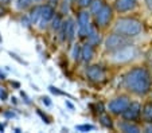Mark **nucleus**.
<instances>
[{
    "instance_id": "1",
    "label": "nucleus",
    "mask_w": 152,
    "mask_h": 133,
    "mask_svg": "<svg viewBox=\"0 0 152 133\" xmlns=\"http://www.w3.org/2000/svg\"><path fill=\"white\" fill-rule=\"evenodd\" d=\"M124 86L136 96H145L152 89V75L145 67H133L124 77Z\"/></svg>"
},
{
    "instance_id": "2",
    "label": "nucleus",
    "mask_w": 152,
    "mask_h": 133,
    "mask_svg": "<svg viewBox=\"0 0 152 133\" xmlns=\"http://www.w3.org/2000/svg\"><path fill=\"white\" fill-rule=\"evenodd\" d=\"M115 32L124 35L125 38L137 36L143 31V23L135 17H120L113 27Z\"/></svg>"
},
{
    "instance_id": "3",
    "label": "nucleus",
    "mask_w": 152,
    "mask_h": 133,
    "mask_svg": "<svg viewBox=\"0 0 152 133\" xmlns=\"http://www.w3.org/2000/svg\"><path fill=\"white\" fill-rule=\"evenodd\" d=\"M137 55V50L133 44H124L123 47L112 51V61L116 62V63H125V62H129L135 59V57Z\"/></svg>"
},
{
    "instance_id": "4",
    "label": "nucleus",
    "mask_w": 152,
    "mask_h": 133,
    "mask_svg": "<svg viewBox=\"0 0 152 133\" xmlns=\"http://www.w3.org/2000/svg\"><path fill=\"white\" fill-rule=\"evenodd\" d=\"M124 44H126V39L124 35L118 34V32H113V34L108 35L106 39L104 41V46L108 51H115V50L123 47Z\"/></svg>"
},
{
    "instance_id": "5",
    "label": "nucleus",
    "mask_w": 152,
    "mask_h": 133,
    "mask_svg": "<svg viewBox=\"0 0 152 133\" xmlns=\"http://www.w3.org/2000/svg\"><path fill=\"white\" fill-rule=\"evenodd\" d=\"M129 104H131V100L126 96H118L109 102L108 109H109V112L115 113V114H123V112L129 106Z\"/></svg>"
},
{
    "instance_id": "6",
    "label": "nucleus",
    "mask_w": 152,
    "mask_h": 133,
    "mask_svg": "<svg viewBox=\"0 0 152 133\" xmlns=\"http://www.w3.org/2000/svg\"><path fill=\"white\" fill-rule=\"evenodd\" d=\"M77 22H78V32L82 38L88 36L90 32V14L88 11H82L80 12L77 17Z\"/></svg>"
},
{
    "instance_id": "7",
    "label": "nucleus",
    "mask_w": 152,
    "mask_h": 133,
    "mask_svg": "<svg viewBox=\"0 0 152 133\" xmlns=\"http://www.w3.org/2000/svg\"><path fill=\"white\" fill-rule=\"evenodd\" d=\"M112 15H113V9L108 4H104L102 8L98 11V14L96 15V23L97 26L100 27H106L109 24L110 19H112Z\"/></svg>"
},
{
    "instance_id": "8",
    "label": "nucleus",
    "mask_w": 152,
    "mask_h": 133,
    "mask_svg": "<svg viewBox=\"0 0 152 133\" xmlns=\"http://www.w3.org/2000/svg\"><path fill=\"white\" fill-rule=\"evenodd\" d=\"M86 75L88 78L93 82H100L105 78V69L102 66H98V65H93L86 69Z\"/></svg>"
},
{
    "instance_id": "9",
    "label": "nucleus",
    "mask_w": 152,
    "mask_h": 133,
    "mask_svg": "<svg viewBox=\"0 0 152 133\" xmlns=\"http://www.w3.org/2000/svg\"><path fill=\"white\" fill-rule=\"evenodd\" d=\"M140 113H141L140 104H139V102H131L129 106L123 112V117L125 120L133 121V120H137L139 117H140Z\"/></svg>"
},
{
    "instance_id": "10",
    "label": "nucleus",
    "mask_w": 152,
    "mask_h": 133,
    "mask_svg": "<svg viewBox=\"0 0 152 133\" xmlns=\"http://www.w3.org/2000/svg\"><path fill=\"white\" fill-rule=\"evenodd\" d=\"M137 0H115V9L120 14L129 12L136 8Z\"/></svg>"
},
{
    "instance_id": "11",
    "label": "nucleus",
    "mask_w": 152,
    "mask_h": 133,
    "mask_svg": "<svg viewBox=\"0 0 152 133\" xmlns=\"http://www.w3.org/2000/svg\"><path fill=\"white\" fill-rule=\"evenodd\" d=\"M118 128L125 133H139L140 132V126L133 122H131L129 120H125L123 122H118Z\"/></svg>"
},
{
    "instance_id": "12",
    "label": "nucleus",
    "mask_w": 152,
    "mask_h": 133,
    "mask_svg": "<svg viewBox=\"0 0 152 133\" xmlns=\"http://www.w3.org/2000/svg\"><path fill=\"white\" fill-rule=\"evenodd\" d=\"M55 16V11L51 6L46 4V6H42L40 8V19L45 22H49V20H53V17Z\"/></svg>"
},
{
    "instance_id": "13",
    "label": "nucleus",
    "mask_w": 152,
    "mask_h": 133,
    "mask_svg": "<svg viewBox=\"0 0 152 133\" xmlns=\"http://www.w3.org/2000/svg\"><path fill=\"white\" fill-rule=\"evenodd\" d=\"M93 58V44L86 43L82 46V50H81V59H82L85 63L90 62Z\"/></svg>"
},
{
    "instance_id": "14",
    "label": "nucleus",
    "mask_w": 152,
    "mask_h": 133,
    "mask_svg": "<svg viewBox=\"0 0 152 133\" xmlns=\"http://www.w3.org/2000/svg\"><path fill=\"white\" fill-rule=\"evenodd\" d=\"M75 36V24L73 19H67L66 20V41L72 42Z\"/></svg>"
},
{
    "instance_id": "15",
    "label": "nucleus",
    "mask_w": 152,
    "mask_h": 133,
    "mask_svg": "<svg viewBox=\"0 0 152 133\" xmlns=\"http://www.w3.org/2000/svg\"><path fill=\"white\" fill-rule=\"evenodd\" d=\"M40 8H42V7H34V8L30 11L28 17H30L31 24H37L38 22L40 20Z\"/></svg>"
},
{
    "instance_id": "16",
    "label": "nucleus",
    "mask_w": 152,
    "mask_h": 133,
    "mask_svg": "<svg viewBox=\"0 0 152 133\" xmlns=\"http://www.w3.org/2000/svg\"><path fill=\"white\" fill-rule=\"evenodd\" d=\"M102 6H104L102 0H92V3H90V6H89L90 14H92V15H97L98 11L102 8Z\"/></svg>"
},
{
    "instance_id": "17",
    "label": "nucleus",
    "mask_w": 152,
    "mask_h": 133,
    "mask_svg": "<svg viewBox=\"0 0 152 133\" xmlns=\"http://www.w3.org/2000/svg\"><path fill=\"white\" fill-rule=\"evenodd\" d=\"M88 38H89V43L90 44L100 43V34H97V32H96L94 27H92V28H90V32H89V35H88Z\"/></svg>"
},
{
    "instance_id": "18",
    "label": "nucleus",
    "mask_w": 152,
    "mask_h": 133,
    "mask_svg": "<svg viewBox=\"0 0 152 133\" xmlns=\"http://www.w3.org/2000/svg\"><path fill=\"white\" fill-rule=\"evenodd\" d=\"M34 0H16V8L19 11H24V9L30 8Z\"/></svg>"
},
{
    "instance_id": "19",
    "label": "nucleus",
    "mask_w": 152,
    "mask_h": 133,
    "mask_svg": "<svg viewBox=\"0 0 152 133\" xmlns=\"http://www.w3.org/2000/svg\"><path fill=\"white\" fill-rule=\"evenodd\" d=\"M100 122L102 126L105 128H112L113 126V122H112V118L109 117V114H105V113H102L100 116Z\"/></svg>"
},
{
    "instance_id": "20",
    "label": "nucleus",
    "mask_w": 152,
    "mask_h": 133,
    "mask_svg": "<svg viewBox=\"0 0 152 133\" xmlns=\"http://www.w3.org/2000/svg\"><path fill=\"white\" fill-rule=\"evenodd\" d=\"M81 50H82V47H80V44H74L73 51H72V57H73V59H74L75 62L81 59Z\"/></svg>"
},
{
    "instance_id": "21",
    "label": "nucleus",
    "mask_w": 152,
    "mask_h": 133,
    "mask_svg": "<svg viewBox=\"0 0 152 133\" xmlns=\"http://www.w3.org/2000/svg\"><path fill=\"white\" fill-rule=\"evenodd\" d=\"M143 114L145 118L152 120V102H148V104L143 108Z\"/></svg>"
},
{
    "instance_id": "22",
    "label": "nucleus",
    "mask_w": 152,
    "mask_h": 133,
    "mask_svg": "<svg viewBox=\"0 0 152 133\" xmlns=\"http://www.w3.org/2000/svg\"><path fill=\"white\" fill-rule=\"evenodd\" d=\"M61 26H62V20H61V16H59V15H55V16L53 17V30L58 31Z\"/></svg>"
},
{
    "instance_id": "23",
    "label": "nucleus",
    "mask_w": 152,
    "mask_h": 133,
    "mask_svg": "<svg viewBox=\"0 0 152 133\" xmlns=\"http://www.w3.org/2000/svg\"><path fill=\"white\" fill-rule=\"evenodd\" d=\"M75 129H77V130H82V132H88V130H93V129H94V126H93V125H77V126H75Z\"/></svg>"
},
{
    "instance_id": "24",
    "label": "nucleus",
    "mask_w": 152,
    "mask_h": 133,
    "mask_svg": "<svg viewBox=\"0 0 152 133\" xmlns=\"http://www.w3.org/2000/svg\"><path fill=\"white\" fill-rule=\"evenodd\" d=\"M90 3H92V0H78V4H80V7H82V8L90 6Z\"/></svg>"
},
{
    "instance_id": "25",
    "label": "nucleus",
    "mask_w": 152,
    "mask_h": 133,
    "mask_svg": "<svg viewBox=\"0 0 152 133\" xmlns=\"http://www.w3.org/2000/svg\"><path fill=\"white\" fill-rule=\"evenodd\" d=\"M49 90L51 93H54V94H58V96H63V94H65V93L63 92H61V90H58L57 87H54V86H49Z\"/></svg>"
},
{
    "instance_id": "26",
    "label": "nucleus",
    "mask_w": 152,
    "mask_h": 133,
    "mask_svg": "<svg viewBox=\"0 0 152 133\" xmlns=\"http://www.w3.org/2000/svg\"><path fill=\"white\" fill-rule=\"evenodd\" d=\"M37 113H38V114H39L40 117H42V120H43V121H45V122H46V124H50V120H49V117H47L46 114H43V113L40 112V110H37Z\"/></svg>"
},
{
    "instance_id": "27",
    "label": "nucleus",
    "mask_w": 152,
    "mask_h": 133,
    "mask_svg": "<svg viewBox=\"0 0 152 133\" xmlns=\"http://www.w3.org/2000/svg\"><path fill=\"white\" fill-rule=\"evenodd\" d=\"M7 97H8V94H7L4 90L0 89V100H1V101H4V100H7Z\"/></svg>"
},
{
    "instance_id": "28",
    "label": "nucleus",
    "mask_w": 152,
    "mask_h": 133,
    "mask_svg": "<svg viewBox=\"0 0 152 133\" xmlns=\"http://www.w3.org/2000/svg\"><path fill=\"white\" fill-rule=\"evenodd\" d=\"M42 102L46 105V106H50V105H51V101H50L49 97H42Z\"/></svg>"
},
{
    "instance_id": "29",
    "label": "nucleus",
    "mask_w": 152,
    "mask_h": 133,
    "mask_svg": "<svg viewBox=\"0 0 152 133\" xmlns=\"http://www.w3.org/2000/svg\"><path fill=\"white\" fill-rule=\"evenodd\" d=\"M3 114L6 117H8V118H14V117H15V113H12V112H4Z\"/></svg>"
},
{
    "instance_id": "30",
    "label": "nucleus",
    "mask_w": 152,
    "mask_h": 133,
    "mask_svg": "<svg viewBox=\"0 0 152 133\" xmlns=\"http://www.w3.org/2000/svg\"><path fill=\"white\" fill-rule=\"evenodd\" d=\"M144 130H145V132H152V121L149 122V124H147V125H145Z\"/></svg>"
},
{
    "instance_id": "31",
    "label": "nucleus",
    "mask_w": 152,
    "mask_h": 133,
    "mask_svg": "<svg viewBox=\"0 0 152 133\" xmlns=\"http://www.w3.org/2000/svg\"><path fill=\"white\" fill-rule=\"evenodd\" d=\"M144 1H145V6L148 7V9L152 11V0H144Z\"/></svg>"
},
{
    "instance_id": "32",
    "label": "nucleus",
    "mask_w": 152,
    "mask_h": 133,
    "mask_svg": "<svg viewBox=\"0 0 152 133\" xmlns=\"http://www.w3.org/2000/svg\"><path fill=\"white\" fill-rule=\"evenodd\" d=\"M65 104H66V106L67 108H69V109H74V106H73V104H72V102H69V101H65Z\"/></svg>"
},
{
    "instance_id": "33",
    "label": "nucleus",
    "mask_w": 152,
    "mask_h": 133,
    "mask_svg": "<svg viewBox=\"0 0 152 133\" xmlns=\"http://www.w3.org/2000/svg\"><path fill=\"white\" fill-rule=\"evenodd\" d=\"M10 1H11V0H0V4H1V6H4V4H8Z\"/></svg>"
},
{
    "instance_id": "34",
    "label": "nucleus",
    "mask_w": 152,
    "mask_h": 133,
    "mask_svg": "<svg viewBox=\"0 0 152 133\" xmlns=\"http://www.w3.org/2000/svg\"><path fill=\"white\" fill-rule=\"evenodd\" d=\"M4 78H6V75H4V74H3V73L0 71V79H4Z\"/></svg>"
},
{
    "instance_id": "35",
    "label": "nucleus",
    "mask_w": 152,
    "mask_h": 133,
    "mask_svg": "<svg viewBox=\"0 0 152 133\" xmlns=\"http://www.w3.org/2000/svg\"><path fill=\"white\" fill-rule=\"evenodd\" d=\"M3 130H4V126H3L1 124H0V132H3Z\"/></svg>"
},
{
    "instance_id": "36",
    "label": "nucleus",
    "mask_w": 152,
    "mask_h": 133,
    "mask_svg": "<svg viewBox=\"0 0 152 133\" xmlns=\"http://www.w3.org/2000/svg\"><path fill=\"white\" fill-rule=\"evenodd\" d=\"M34 1H40V0H34Z\"/></svg>"
},
{
    "instance_id": "37",
    "label": "nucleus",
    "mask_w": 152,
    "mask_h": 133,
    "mask_svg": "<svg viewBox=\"0 0 152 133\" xmlns=\"http://www.w3.org/2000/svg\"><path fill=\"white\" fill-rule=\"evenodd\" d=\"M151 73H152V66H151Z\"/></svg>"
}]
</instances>
